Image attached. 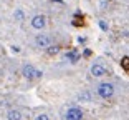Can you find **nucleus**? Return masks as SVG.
<instances>
[{
    "label": "nucleus",
    "instance_id": "1",
    "mask_svg": "<svg viewBox=\"0 0 129 120\" xmlns=\"http://www.w3.org/2000/svg\"><path fill=\"white\" fill-rule=\"evenodd\" d=\"M114 93V87L111 85V83H101V85L98 87V95L103 98H111Z\"/></svg>",
    "mask_w": 129,
    "mask_h": 120
},
{
    "label": "nucleus",
    "instance_id": "2",
    "mask_svg": "<svg viewBox=\"0 0 129 120\" xmlns=\"http://www.w3.org/2000/svg\"><path fill=\"white\" fill-rule=\"evenodd\" d=\"M81 118H83V112L80 109H76V107L68 109V112L64 115V120H81Z\"/></svg>",
    "mask_w": 129,
    "mask_h": 120
},
{
    "label": "nucleus",
    "instance_id": "3",
    "mask_svg": "<svg viewBox=\"0 0 129 120\" xmlns=\"http://www.w3.org/2000/svg\"><path fill=\"white\" fill-rule=\"evenodd\" d=\"M35 43H37L38 47H42V48H46V47H50V43H51V37L46 35V33L37 35V37H35Z\"/></svg>",
    "mask_w": 129,
    "mask_h": 120
},
{
    "label": "nucleus",
    "instance_id": "4",
    "mask_svg": "<svg viewBox=\"0 0 129 120\" xmlns=\"http://www.w3.org/2000/svg\"><path fill=\"white\" fill-rule=\"evenodd\" d=\"M45 25H46V17L45 15H35L33 19H31V27L37 28V30L43 28Z\"/></svg>",
    "mask_w": 129,
    "mask_h": 120
},
{
    "label": "nucleus",
    "instance_id": "5",
    "mask_svg": "<svg viewBox=\"0 0 129 120\" xmlns=\"http://www.w3.org/2000/svg\"><path fill=\"white\" fill-rule=\"evenodd\" d=\"M35 72H37V68H35L33 65H23V68H22V75L25 78H35Z\"/></svg>",
    "mask_w": 129,
    "mask_h": 120
},
{
    "label": "nucleus",
    "instance_id": "6",
    "mask_svg": "<svg viewBox=\"0 0 129 120\" xmlns=\"http://www.w3.org/2000/svg\"><path fill=\"white\" fill-rule=\"evenodd\" d=\"M91 75H94V77H103V75H106V68L103 65H99V63H96V65L91 67Z\"/></svg>",
    "mask_w": 129,
    "mask_h": 120
},
{
    "label": "nucleus",
    "instance_id": "7",
    "mask_svg": "<svg viewBox=\"0 0 129 120\" xmlns=\"http://www.w3.org/2000/svg\"><path fill=\"white\" fill-rule=\"evenodd\" d=\"M7 118L8 120H22V113H20V110L12 109V110L7 112Z\"/></svg>",
    "mask_w": 129,
    "mask_h": 120
},
{
    "label": "nucleus",
    "instance_id": "8",
    "mask_svg": "<svg viewBox=\"0 0 129 120\" xmlns=\"http://www.w3.org/2000/svg\"><path fill=\"white\" fill-rule=\"evenodd\" d=\"M66 58H68V60H70L71 63H75V62H78V60H80V54H78L76 50L68 52V54H66Z\"/></svg>",
    "mask_w": 129,
    "mask_h": 120
},
{
    "label": "nucleus",
    "instance_id": "9",
    "mask_svg": "<svg viewBox=\"0 0 129 120\" xmlns=\"http://www.w3.org/2000/svg\"><path fill=\"white\" fill-rule=\"evenodd\" d=\"M58 52H60V47H58V45H50V47H46V54H48V55H56Z\"/></svg>",
    "mask_w": 129,
    "mask_h": 120
},
{
    "label": "nucleus",
    "instance_id": "10",
    "mask_svg": "<svg viewBox=\"0 0 129 120\" xmlns=\"http://www.w3.org/2000/svg\"><path fill=\"white\" fill-rule=\"evenodd\" d=\"M15 19L18 20V22H20V20H23V19H25V13H23V10H20V8H18V10L15 12Z\"/></svg>",
    "mask_w": 129,
    "mask_h": 120
},
{
    "label": "nucleus",
    "instance_id": "11",
    "mask_svg": "<svg viewBox=\"0 0 129 120\" xmlns=\"http://www.w3.org/2000/svg\"><path fill=\"white\" fill-rule=\"evenodd\" d=\"M122 68H126L129 72V57H122V62H121Z\"/></svg>",
    "mask_w": 129,
    "mask_h": 120
},
{
    "label": "nucleus",
    "instance_id": "12",
    "mask_svg": "<svg viewBox=\"0 0 129 120\" xmlns=\"http://www.w3.org/2000/svg\"><path fill=\"white\" fill-rule=\"evenodd\" d=\"M35 120H50V117L46 115V113H40V115L35 117Z\"/></svg>",
    "mask_w": 129,
    "mask_h": 120
},
{
    "label": "nucleus",
    "instance_id": "13",
    "mask_svg": "<svg viewBox=\"0 0 129 120\" xmlns=\"http://www.w3.org/2000/svg\"><path fill=\"white\" fill-rule=\"evenodd\" d=\"M42 75H43V72H42V70H37V72H35V78H40Z\"/></svg>",
    "mask_w": 129,
    "mask_h": 120
},
{
    "label": "nucleus",
    "instance_id": "14",
    "mask_svg": "<svg viewBox=\"0 0 129 120\" xmlns=\"http://www.w3.org/2000/svg\"><path fill=\"white\" fill-rule=\"evenodd\" d=\"M73 25H76V27H80V25H83V22H81V20H73Z\"/></svg>",
    "mask_w": 129,
    "mask_h": 120
},
{
    "label": "nucleus",
    "instance_id": "15",
    "mask_svg": "<svg viewBox=\"0 0 129 120\" xmlns=\"http://www.w3.org/2000/svg\"><path fill=\"white\" fill-rule=\"evenodd\" d=\"M99 27H101L103 30H106V28H108V25H106V23H104V22H99Z\"/></svg>",
    "mask_w": 129,
    "mask_h": 120
},
{
    "label": "nucleus",
    "instance_id": "16",
    "mask_svg": "<svg viewBox=\"0 0 129 120\" xmlns=\"http://www.w3.org/2000/svg\"><path fill=\"white\" fill-rule=\"evenodd\" d=\"M12 50L13 52H20V47L18 45H12Z\"/></svg>",
    "mask_w": 129,
    "mask_h": 120
}]
</instances>
